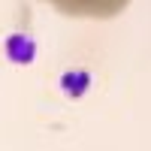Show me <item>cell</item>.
Here are the masks:
<instances>
[{
    "label": "cell",
    "mask_w": 151,
    "mask_h": 151,
    "mask_svg": "<svg viewBox=\"0 0 151 151\" xmlns=\"http://www.w3.org/2000/svg\"><path fill=\"white\" fill-rule=\"evenodd\" d=\"M3 52H6V58L12 60V64H18V67L33 64V58H36V40L30 33H24V30H15V33L6 36Z\"/></svg>",
    "instance_id": "6da1fadb"
},
{
    "label": "cell",
    "mask_w": 151,
    "mask_h": 151,
    "mask_svg": "<svg viewBox=\"0 0 151 151\" xmlns=\"http://www.w3.org/2000/svg\"><path fill=\"white\" fill-rule=\"evenodd\" d=\"M60 91H64L67 97H85L88 91H91V73L85 70H70L60 76Z\"/></svg>",
    "instance_id": "7a4b0ae2"
}]
</instances>
